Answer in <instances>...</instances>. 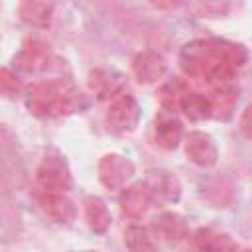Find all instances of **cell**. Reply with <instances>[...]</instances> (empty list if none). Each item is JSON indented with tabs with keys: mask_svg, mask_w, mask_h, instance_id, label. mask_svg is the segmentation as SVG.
Returning a JSON list of instances; mask_svg holds the SVG:
<instances>
[{
	"mask_svg": "<svg viewBox=\"0 0 252 252\" xmlns=\"http://www.w3.org/2000/svg\"><path fill=\"white\" fill-rule=\"evenodd\" d=\"M132 71L140 83L152 85V83H158L165 75V61L161 55H158L154 51H142L134 57Z\"/></svg>",
	"mask_w": 252,
	"mask_h": 252,
	"instance_id": "cell-14",
	"label": "cell"
},
{
	"mask_svg": "<svg viewBox=\"0 0 252 252\" xmlns=\"http://www.w3.org/2000/svg\"><path fill=\"white\" fill-rule=\"evenodd\" d=\"M183 138V124L169 110H161L154 122V140L163 150H173Z\"/></svg>",
	"mask_w": 252,
	"mask_h": 252,
	"instance_id": "cell-11",
	"label": "cell"
},
{
	"mask_svg": "<svg viewBox=\"0 0 252 252\" xmlns=\"http://www.w3.org/2000/svg\"><path fill=\"white\" fill-rule=\"evenodd\" d=\"M124 244L130 252H158L154 236L140 224H132L124 230Z\"/></svg>",
	"mask_w": 252,
	"mask_h": 252,
	"instance_id": "cell-21",
	"label": "cell"
},
{
	"mask_svg": "<svg viewBox=\"0 0 252 252\" xmlns=\"http://www.w3.org/2000/svg\"><path fill=\"white\" fill-rule=\"evenodd\" d=\"M138 122H140V104L130 94L116 98L106 112V124L116 134L132 132L138 126Z\"/></svg>",
	"mask_w": 252,
	"mask_h": 252,
	"instance_id": "cell-5",
	"label": "cell"
},
{
	"mask_svg": "<svg viewBox=\"0 0 252 252\" xmlns=\"http://www.w3.org/2000/svg\"><path fill=\"white\" fill-rule=\"evenodd\" d=\"M179 61L189 77L220 85L230 83L234 71L244 65L246 51L226 39H195L181 49Z\"/></svg>",
	"mask_w": 252,
	"mask_h": 252,
	"instance_id": "cell-1",
	"label": "cell"
},
{
	"mask_svg": "<svg viewBox=\"0 0 252 252\" xmlns=\"http://www.w3.org/2000/svg\"><path fill=\"white\" fill-rule=\"evenodd\" d=\"M0 89H2V94H6V96H18L22 93L24 85L14 71L2 69L0 71Z\"/></svg>",
	"mask_w": 252,
	"mask_h": 252,
	"instance_id": "cell-22",
	"label": "cell"
},
{
	"mask_svg": "<svg viewBox=\"0 0 252 252\" xmlns=\"http://www.w3.org/2000/svg\"><path fill=\"white\" fill-rule=\"evenodd\" d=\"M85 217L94 232H106L110 226V213L102 199L98 197H87L85 199Z\"/></svg>",
	"mask_w": 252,
	"mask_h": 252,
	"instance_id": "cell-19",
	"label": "cell"
},
{
	"mask_svg": "<svg viewBox=\"0 0 252 252\" xmlns=\"http://www.w3.org/2000/svg\"><path fill=\"white\" fill-rule=\"evenodd\" d=\"M185 8L193 10L197 16H222L228 12V4L226 2H199V4H187Z\"/></svg>",
	"mask_w": 252,
	"mask_h": 252,
	"instance_id": "cell-23",
	"label": "cell"
},
{
	"mask_svg": "<svg viewBox=\"0 0 252 252\" xmlns=\"http://www.w3.org/2000/svg\"><path fill=\"white\" fill-rule=\"evenodd\" d=\"M89 85L91 91L100 98V100H110L112 102L120 96H124V89H126V79L110 69H94L89 77Z\"/></svg>",
	"mask_w": 252,
	"mask_h": 252,
	"instance_id": "cell-9",
	"label": "cell"
},
{
	"mask_svg": "<svg viewBox=\"0 0 252 252\" xmlns=\"http://www.w3.org/2000/svg\"><path fill=\"white\" fill-rule=\"evenodd\" d=\"M53 61H55V57H53L49 45L43 41H37V39L26 41L22 45L20 53L14 57L16 69L26 75H39V73L47 71Z\"/></svg>",
	"mask_w": 252,
	"mask_h": 252,
	"instance_id": "cell-3",
	"label": "cell"
},
{
	"mask_svg": "<svg viewBox=\"0 0 252 252\" xmlns=\"http://www.w3.org/2000/svg\"><path fill=\"white\" fill-rule=\"evenodd\" d=\"M185 156L189 161H193L199 167H211L219 158L213 138L199 130L189 132L185 136Z\"/></svg>",
	"mask_w": 252,
	"mask_h": 252,
	"instance_id": "cell-8",
	"label": "cell"
},
{
	"mask_svg": "<svg viewBox=\"0 0 252 252\" xmlns=\"http://www.w3.org/2000/svg\"><path fill=\"white\" fill-rule=\"evenodd\" d=\"M87 94L65 79H49L35 83L26 94V106L39 118L67 116L87 108Z\"/></svg>",
	"mask_w": 252,
	"mask_h": 252,
	"instance_id": "cell-2",
	"label": "cell"
},
{
	"mask_svg": "<svg viewBox=\"0 0 252 252\" xmlns=\"http://www.w3.org/2000/svg\"><path fill=\"white\" fill-rule=\"evenodd\" d=\"M193 244L197 252H238L230 236L215 228H199L195 232Z\"/></svg>",
	"mask_w": 252,
	"mask_h": 252,
	"instance_id": "cell-16",
	"label": "cell"
},
{
	"mask_svg": "<svg viewBox=\"0 0 252 252\" xmlns=\"http://www.w3.org/2000/svg\"><path fill=\"white\" fill-rule=\"evenodd\" d=\"M37 205L55 222H69L77 215L75 203L65 193H61V191H45L43 189L37 195Z\"/></svg>",
	"mask_w": 252,
	"mask_h": 252,
	"instance_id": "cell-10",
	"label": "cell"
},
{
	"mask_svg": "<svg viewBox=\"0 0 252 252\" xmlns=\"http://www.w3.org/2000/svg\"><path fill=\"white\" fill-rule=\"evenodd\" d=\"M134 175V165L120 154H106L98 161V179L108 189H124L128 179Z\"/></svg>",
	"mask_w": 252,
	"mask_h": 252,
	"instance_id": "cell-6",
	"label": "cell"
},
{
	"mask_svg": "<svg viewBox=\"0 0 252 252\" xmlns=\"http://www.w3.org/2000/svg\"><path fill=\"white\" fill-rule=\"evenodd\" d=\"M179 110H183V114H185L189 120H195V122L213 116L209 96H207V94H201V93H193V91H189V93L185 94V98L181 100Z\"/></svg>",
	"mask_w": 252,
	"mask_h": 252,
	"instance_id": "cell-20",
	"label": "cell"
},
{
	"mask_svg": "<svg viewBox=\"0 0 252 252\" xmlns=\"http://www.w3.org/2000/svg\"><path fill=\"white\" fill-rule=\"evenodd\" d=\"M209 100H211V110H213V116L219 118V120H226L232 116V110H234V104L238 100V91L230 85V83H220V85H215L211 94H207Z\"/></svg>",
	"mask_w": 252,
	"mask_h": 252,
	"instance_id": "cell-15",
	"label": "cell"
},
{
	"mask_svg": "<svg viewBox=\"0 0 252 252\" xmlns=\"http://www.w3.org/2000/svg\"><path fill=\"white\" fill-rule=\"evenodd\" d=\"M146 187L152 197V203H156V205H171L181 195L179 179L173 173L163 171V169L150 171V175L146 179Z\"/></svg>",
	"mask_w": 252,
	"mask_h": 252,
	"instance_id": "cell-7",
	"label": "cell"
},
{
	"mask_svg": "<svg viewBox=\"0 0 252 252\" xmlns=\"http://www.w3.org/2000/svg\"><path fill=\"white\" fill-rule=\"evenodd\" d=\"M35 177L45 191H67L71 187V171L59 154H47L35 169Z\"/></svg>",
	"mask_w": 252,
	"mask_h": 252,
	"instance_id": "cell-4",
	"label": "cell"
},
{
	"mask_svg": "<svg viewBox=\"0 0 252 252\" xmlns=\"http://www.w3.org/2000/svg\"><path fill=\"white\" fill-rule=\"evenodd\" d=\"M189 93V85L181 79V77H173L169 81H165L159 91H158V98L161 102V106L165 110H175L181 106V100L185 98V94Z\"/></svg>",
	"mask_w": 252,
	"mask_h": 252,
	"instance_id": "cell-18",
	"label": "cell"
},
{
	"mask_svg": "<svg viewBox=\"0 0 252 252\" xmlns=\"http://www.w3.org/2000/svg\"><path fill=\"white\" fill-rule=\"evenodd\" d=\"M20 18L33 28H47L53 20V4L39 0H26L20 4Z\"/></svg>",
	"mask_w": 252,
	"mask_h": 252,
	"instance_id": "cell-17",
	"label": "cell"
},
{
	"mask_svg": "<svg viewBox=\"0 0 252 252\" xmlns=\"http://www.w3.org/2000/svg\"><path fill=\"white\" fill-rule=\"evenodd\" d=\"M120 211L130 217V219H140L142 215H146V211L152 205V197L148 193L146 183H132L128 187L122 189L120 193Z\"/></svg>",
	"mask_w": 252,
	"mask_h": 252,
	"instance_id": "cell-13",
	"label": "cell"
},
{
	"mask_svg": "<svg viewBox=\"0 0 252 252\" xmlns=\"http://www.w3.org/2000/svg\"><path fill=\"white\" fill-rule=\"evenodd\" d=\"M240 130H242L244 136L252 138V102L244 108V112L240 116Z\"/></svg>",
	"mask_w": 252,
	"mask_h": 252,
	"instance_id": "cell-24",
	"label": "cell"
},
{
	"mask_svg": "<svg viewBox=\"0 0 252 252\" xmlns=\"http://www.w3.org/2000/svg\"><path fill=\"white\" fill-rule=\"evenodd\" d=\"M152 226H154L156 234L169 244H179L189 236V228H187V222L183 220V217H179L177 213H171V211H163V213L156 215L152 220Z\"/></svg>",
	"mask_w": 252,
	"mask_h": 252,
	"instance_id": "cell-12",
	"label": "cell"
}]
</instances>
